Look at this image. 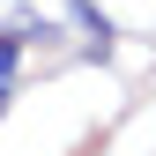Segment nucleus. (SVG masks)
Wrapping results in <instances>:
<instances>
[{"label": "nucleus", "instance_id": "nucleus-1", "mask_svg": "<svg viewBox=\"0 0 156 156\" xmlns=\"http://www.w3.org/2000/svg\"><path fill=\"white\" fill-rule=\"evenodd\" d=\"M15 60H23V37H15V30H0V82L15 74Z\"/></svg>", "mask_w": 156, "mask_h": 156}, {"label": "nucleus", "instance_id": "nucleus-2", "mask_svg": "<svg viewBox=\"0 0 156 156\" xmlns=\"http://www.w3.org/2000/svg\"><path fill=\"white\" fill-rule=\"evenodd\" d=\"M8 97H15V89H8V82H0V112H8Z\"/></svg>", "mask_w": 156, "mask_h": 156}]
</instances>
